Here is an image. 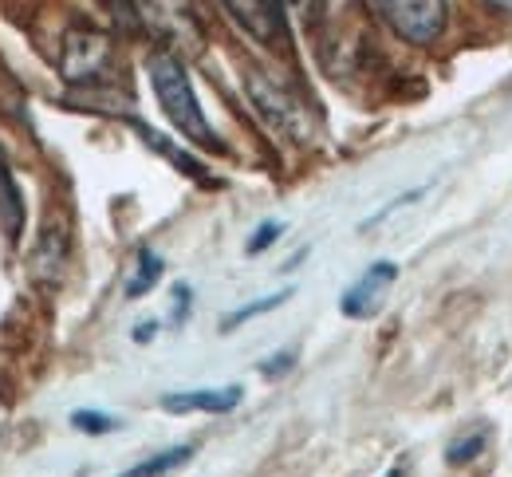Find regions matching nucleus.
I'll return each instance as SVG.
<instances>
[{
  "instance_id": "f257e3e1",
  "label": "nucleus",
  "mask_w": 512,
  "mask_h": 477,
  "mask_svg": "<svg viewBox=\"0 0 512 477\" xmlns=\"http://www.w3.org/2000/svg\"><path fill=\"white\" fill-rule=\"evenodd\" d=\"M146 75H150V87H154L158 107H162V115L170 119V127L182 138L197 142V146L221 154L225 142L213 135V127H209V119H205V111H201V103H197V95H193V83H190V75H186V68H182V60L170 56V52H154V56L146 60Z\"/></svg>"
},
{
  "instance_id": "f03ea898",
  "label": "nucleus",
  "mask_w": 512,
  "mask_h": 477,
  "mask_svg": "<svg viewBox=\"0 0 512 477\" xmlns=\"http://www.w3.org/2000/svg\"><path fill=\"white\" fill-rule=\"evenodd\" d=\"M245 91H249V99H253L256 115H260L276 135H284L288 142H308L312 123H308V115H304V103H300L284 83H276L272 75H264L260 68H249L245 71Z\"/></svg>"
},
{
  "instance_id": "7ed1b4c3",
  "label": "nucleus",
  "mask_w": 512,
  "mask_h": 477,
  "mask_svg": "<svg viewBox=\"0 0 512 477\" xmlns=\"http://www.w3.org/2000/svg\"><path fill=\"white\" fill-rule=\"evenodd\" d=\"M375 8L406 44H434L449 20L446 0H375Z\"/></svg>"
},
{
  "instance_id": "20e7f679",
  "label": "nucleus",
  "mask_w": 512,
  "mask_h": 477,
  "mask_svg": "<svg viewBox=\"0 0 512 477\" xmlns=\"http://www.w3.org/2000/svg\"><path fill=\"white\" fill-rule=\"evenodd\" d=\"M398 280V265L394 261H375L367 273L359 276L343 296H339V312L347 320H371L379 308H383L390 284Z\"/></svg>"
},
{
  "instance_id": "39448f33",
  "label": "nucleus",
  "mask_w": 512,
  "mask_h": 477,
  "mask_svg": "<svg viewBox=\"0 0 512 477\" xmlns=\"http://www.w3.org/2000/svg\"><path fill=\"white\" fill-rule=\"evenodd\" d=\"M111 64V44L99 36V32H71L64 52V75L75 83H91V79H103Z\"/></svg>"
},
{
  "instance_id": "423d86ee",
  "label": "nucleus",
  "mask_w": 512,
  "mask_h": 477,
  "mask_svg": "<svg viewBox=\"0 0 512 477\" xmlns=\"http://www.w3.org/2000/svg\"><path fill=\"white\" fill-rule=\"evenodd\" d=\"M225 8L260 44H276L288 32V24H284V0H225Z\"/></svg>"
},
{
  "instance_id": "0eeeda50",
  "label": "nucleus",
  "mask_w": 512,
  "mask_h": 477,
  "mask_svg": "<svg viewBox=\"0 0 512 477\" xmlns=\"http://www.w3.org/2000/svg\"><path fill=\"white\" fill-rule=\"evenodd\" d=\"M67 257H71V237H67L64 221H52V225L40 233L32 276H36L40 284H60L67 273Z\"/></svg>"
},
{
  "instance_id": "6e6552de",
  "label": "nucleus",
  "mask_w": 512,
  "mask_h": 477,
  "mask_svg": "<svg viewBox=\"0 0 512 477\" xmlns=\"http://www.w3.org/2000/svg\"><path fill=\"white\" fill-rule=\"evenodd\" d=\"M245 399L241 387H209V391H174L162 395V410L170 414H229Z\"/></svg>"
},
{
  "instance_id": "1a4fd4ad",
  "label": "nucleus",
  "mask_w": 512,
  "mask_h": 477,
  "mask_svg": "<svg viewBox=\"0 0 512 477\" xmlns=\"http://www.w3.org/2000/svg\"><path fill=\"white\" fill-rule=\"evenodd\" d=\"M0 221H4V233L16 241L24 233V198H20V186L12 178V166L0 150Z\"/></svg>"
},
{
  "instance_id": "9d476101",
  "label": "nucleus",
  "mask_w": 512,
  "mask_h": 477,
  "mask_svg": "<svg viewBox=\"0 0 512 477\" xmlns=\"http://www.w3.org/2000/svg\"><path fill=\"white\" fill-rule=\"evenodd\" d=\"M190 458H193V446H190V442H182V446H170V450L150 454L146 462L130 466V470H123L119 477H170L174 470H182Z\"/></svg>"
},
{
  "instance_id": "9b49d317",
  "label": "nucleus",
  "mask_w": 512,
  "mask_h": 477,
  "mask_svg": "<svg viewBox=\"0 0 512 477\" xmlns=\"http://www.w3.org/2000/svg\"><path fill=\"white\" fill-rule=\"evenodd\" d=\"M130 127L138 131V138H146V142H150V146H154V150H158L162 158H170V162H174V166H178L182 174H190V178H197V182H205V170H201V166L193 162L190 154H182V150H178V146H174L170 138H162L158 131H154V127H146V123H138V119H134Z\"/></svg>"
},
{
  "instance_id": "f8f14e48",
  "label": "nucleus",
  "mask_w": 512,
  "mask_h": 477,
  "mask_svg": "<svg viewBox=\"0 0 512 477\" xmlns=\"http://www.w3.org/2000/svg\"><path fill=\"white\" fill-rule=\"evenodd\" d=\"M162 257L158 253H150V249H138V265H134V276L127 280V300H138V296H146L158 280H162Z\"/></svg>"
},
{
  "instance_id": "ddd939ff",
  "label": "nucleus",
  "mask_w": 512,
  "mask_h": 477,
  "mask_svg": "<svg viewBox=\"0 0 512 477\" xmlns=\"http://www.w3.org/2000/svg\"><path fill=\"white\" fill-rule=\"evenodd\" d=\"M288 300H292V288H280V292H272V296H260V300H253V304H245V308L229 312V316H225V324H221V332H233V328L249 324L253 316H260V312H272V308H280V304H288Z\"/></svg>"
},
{
  "instance_id": "4468645a",
  "label": "nucleus",
  "mask_w": 512,
  "mask_h": 477,
  "mask_svg": "<svg viewBox=\"0 0 512 477\" xmlns=\"http://www.w3.org/2000/svg\"><path fill=\"white\" fill-rule=\"evenodd\" d=\"M485 442H489V426H481V430H473V434L457 438V442L446 450V462L449 466H469L477 454H485Z\"/></svg>"
},
{
  "instance_id": "2eb2a0df",
  "label": "nucleus",
  "mask_w": 512,
  "mask_h": 477,
  "mask_svg": "<svg viewBox=\"0 0 512 477\" xmlns=\"http://www.w3.org/2000/svg\"><path fill=\"white\" fill-rule=\"evenodd\" d=\"M71 426L83 430V434H111V430H119V418H111L103 410H75L71 414Z\"/></svg>"
},
{
  "instance_id": "dca6fc26",
  "label": "nucleus",
  "mask_w": 512,
  "mask_h": 477,
  "mask_svg": "<svg viewBox=\"0 0 512 477\" xmlns=\"http://www.w3.org/2000/svg\"><path fill=\"white\" fill-rule=\"evenodd\" d=\"M280 233H284V225H280V221H264V225L256 229L253 237H249L245 253H249V257H256V253H264L268 245H276V241H280Z\"/></svg>"
},
{
  "instance_id": "f3484780",
  "label": "nucleus",
  "mask_w": 512,
  "mask_h": 477,
  "mask_svg": "<svg viewBox=\"0 0 512 477\" xmlns=\"http://www.w3.org/2000/svg\"><path fill=\"white\" fill-rule=\"evenodd\" d=\"M190 284H174V324H186V316H190Z\"/></svg>"
},
{
  "instance_id": "a211bd4d",
  "label": "nucleus",
  "mask_w": 512,
  "mask_h": 477,
  "mask_svg": "<svg viewBox=\"0 0 512 477\" xmlns=\"http://www.w3.org/2000/svg\"><path fill=\"white\" fill-rule=\"evenodd\" d=\"M292 363H296V351H284V355H276V359H264V363H260V375H268V379H272V375H284Z\"/></svg>"
},
{
  "instance_id": "6ab92c4d",
  "label": "nucleus",
  "mask_w": 512,
  "mask_h": 477,
  "mask_svg": "<svg viewBox=\"0 0 512 477\" xmlns=\"http://www.w3.org/2000/svg\"><path fill=\"white\" fill-rule=\"evenodd\" d=\"M130 336H134V343H150L154 336H158V324H138Z\"/></svg>"
},
{
  "instance_id": "aec40b11",
  "label": "nucleus",
  "mask_w": 512,
  "mask_h": 477,
  "mask_svg": "<svg viewBox=\"0 0 512 477\" xmlns=\"http://www.w3.org/2000/svg\"><path fill=\"white\" fill-rule=\"evenodd\" d=\"M292 4H296L304 16H320V8L327 4V0H292Z\"/></svg>"
},
{
  "instance_id": "412c9836",
  "label": "nucleus",
  "mask_w": 512,
  "mask_h": 477,
  "mask_svg": "<svg viewBox=\"0 0 512 477\" xmlns=\"http://www.w3.org/2000/svg\"><path fill=\"white\" fill-rule=\"evenodd\" d=\"M485 4H493V8H501V12H512V0H485Z\"/></svg>"
},
{
  "instance_id": "4be33fe9",
  "label": "nucleus",
  "mask_w": 512,
  "mask_h": 477,
  "mask_svg": "<svg viewBox=\"0 0 512 477\" xmlns=\"http://www.w3.org/2000/svg\"><path fill=\"white\" fill-rule=\"evenodd\" d=\"M386 477H406V470H402V466H394V470H390Z\"/></svg>"
}]
</instances>
